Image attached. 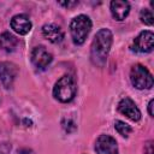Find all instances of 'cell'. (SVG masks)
<instances>
[{
	"label": "cell",
	"mask_w": 154,
	"mask_h": 154,
	"mask_svg": "<svg viewBox=\"0 0 154 154\" xmlns=\"http://www.w3.org/2000/svg\"><path fill=\"white\" fill-rule=\"evenodd\" d=\"M130 12V4L128 1H112L111 2V13L114 19L124 20Z\"/></svg>",
	"instance_id": "12"
},
{
	"label": "cell",
	"mask_w": 154,
	"mask_h": 154,
	"mask_svg": "<svg viewBox=\"0 0 154 154\" xmlns=\"http://www.w3.org/2000/svg\"><path fill=\"white\" fill-rule=\"evenodd\" d=\"M42 34L52 43H59L64 38V32H63L61 28L57 24H53V23L45 24L42 26Z\"/></svg>",
	"instance_id": "11"
},
{
	"label": "cell",
	"mask_w": 154,
	"mask_h": 154,
	"mask_svg": "<svg viewBox=\"0 0 154 154\" xmlns=\"http://www.w3.org/2000/svg\"><path fill=\"white\" fill-rule=\"evenodd\" d=\"M153 105H154V100L152 99L148 103V112H149V116L150 117H154V112H153Z\"/></svg>",
	"instance_id": "17"
},
{
	"label": "cell",
	"mask_w": 154,
	"mask_h": 154,
	"mask_svg": "<svg viewBox=\"0 0 154 154\" xmlns=\"http://www.w3.org/2000/svg\"><path fill=\"white\" fill-rule=\"evenodd\" d=\"M91 29V20L88 16L79 14L70 23V32L75 45H82Z\"/></svg>",
	"instance_id": "2"
},
{
	"label": "cell",
	"mask_w": 154,
	"mask_h": 154,
	"mask_svg": "<svg viewBox=\"0 0 154 154\" xmlns=\"http://www.w3.org/2000/svg\"><path fill=\"white\" fill-rule=\"evenodd\" d=\"M144 153H146V154H153V146H152V142H148V143H147L146 149H144Z\"/></svg>",
	"instance_id": "18"
},
{
	"label": "cell",
	"mask_w": 154,
	"mask_h": 154,
	"mask_svg": "<svg viewBox=\"0 0 154 154\" xmlns=\"http://www.w3.org/2000/svg\"><path fill=\"white\" fill-rule=\"evenodd\" d=\"M59 4L65 7H72V6L78 5V1H59Z\"/></svg>",
	"instance_id": "16"
},
{
	"label": "cell",
	"mask_w": 154,
	"mask_h": 154,
	"mask_svg": "<svg viewBox=\"0 0 154 154\" xmlns=\"http://www.w3.org/2000/svg\"><path fill=\"white\" fill-rule=\"evenodd\" d=\"M18 75V67L13 63L2 61L0 63V79L6 89H10Z\"/></svg>",
	"instance_id": "5"
},
{
	"label": "cell",
	"mask_w": 154,
	"mask_h": 154,
	"mask_svg": "<svg viewBox=\"0 0 154 154\" xmlns=\"http://www.w3.org/2000/svg\"><path fill=\"white\" fill-rule=\"evenodd\" d=\"M76 90H77V87H76L75 79L71 76L65 75L60 79H58V82L54 84L53 95L60 102H70L75 97Z\"/></svg>",
	"instance_id": "3"
},
{
	"label": "cell",
	"mask_w": 154,
	"mask_h": 154,
	"mask_svg": "<svg viewBox=\"0 0 154 154\" xmlns=\"http://www.w3.org/2000/svg\"><path fill=\"white\" fill-rule=\"evenodd\" d=\"M118 111L134 122H138L141 119V112H140L138 107L136 106V103L130 97H123L119 101Z\"/></svg>",
	"instance_id": "8"
},
{
	"label": "cell",
	"mask_w": 154,
	"mask_h": 154,
	"mask_svg": "<svg viewBox=\"0 0 154 154\" xmlns=\"http://www.w3.org/2000/svg\"><path fill=\"white\" fill-rule=\"evenodd\" d=\"M95 150L97 154H118V146L113 137L108 135H101L96 140Z\"/></svg>",
	"instance_id": "9"
},
{
	"label": "cell",
	"mask_w": 154,
	"mask_h": 154,
	"mask_svg": "<svg viewBox=\"0 0 154 154\" xmlns=\"http://www.w3.org/2000/svg\"><path fill=\"white\" fill-rule=\"evenodd\" d=\"M31 22L25 14H16L11 19V28L19 35H26L31 30Z\"/></svg>",
	"instance_id": "10"
},
{
	"label": "cell",
	"mask_w": 154,
	"mask_h": 154,
	"mask_svg": "<svg viewBox=\"0 0 154 154\" xmlns=\"http://www.w3.org/2000/svg\"><path fill=\"white\" fill-rule=\"evenodd\" d=\"M112 42H113V35L108 29H100L95 34L90 47V59L94 65L102 67L106 64Z\"/></svg>",
	"instance_id": "1"
},
{
	"label": "cell",
	"mask_w": 154,
	"mask_h": 154,
	"mask_svg": "<svg viewBox=\"0 0 154 154\" xmlns=\"http://www.w3.org/2000/svg\"><path fill=\"white\" fill-rule=\"evenodd\" d=\"M18 45V40L11 32L5 31L0 35V47L5 52H13Z\"/></svg>",
	"instance_id": "13"
},
{
	"label": "cell",
	"mask_w": 154,
	"mask_h": 154,
	"mask_svg": "<svg viewBox=\"0 0 154 154\" xmlns=\"http://www.w3.org/2000/svg\"><path fill=\"white\" fill-rule=\"evenodd\" d=\"M154 47V35L152 31H142L134 41V49L140 53H149Z\"/></svg>",
	"instance_id": "6"
},
{
	"label": "cell",
	"mask_w": 154,
	"mask_h": 154,
	"mask_svg": "<svg viewBox=\"0 0 154 154\" xmlns=\"http://www.w3.org/2000/svg\"><path fill=\"white\" fill-rule=\"evenodd\" d=\"M19 153H20V154H34L32 150H30V149H22Z\"/></svg>",
	"instance_id": "19"
},
{
	"label": "cell",
	"mask_w": 154,
	"mask_h": 154,
	"mask_svg": "<svg viewBox=\"0 0 154 154\" xmlns=\"http://www.w3.org/2000/svg\"><path fill=\"white\" fill-rule=\"evenodd\" d=\"M114 128H116V130L118 131V134L122 135L123 137H128V136L130 135V132L132 131L131 126L128 125L126 123L122 122V120H116V123H114Z\"/></svg>",
	"instance_id": "14"
},
{
	"label": "cell",
	"mask_w": 154,
	"mask_h": 154,
	"mask_svg": "<svg viewBox=\"0 0 154 154\" xmlns=\"http://www.w3.org/2000/svg\"><path fill=\"white\" fill-rule=\"evenodd\" d=\"M130 79L137 89H150L153 87V76L143 65L137 64L130 71Z\"/></svg>",
	"instance_id": "4"
},
{
	"label": "cell",
	"mask_w": 154,
	"mask_h": 154,
	"mask_svg": "<svg viewBox=\"0 0 154 154\" xmlns=\"http://www.w3.org/2000/svg\"><path fill=\"white\" fill-rule=\"evenodd\" d=\"M140 18H141L142 23H144L147 25H152L153 24V13H152L150 10H147V8L142 10L141 13H140Z\"/></svg>",
	"instance_id": "15"
},
{
	"label": "cell",
	"mask_w": 154,
	"mask_h": 154,
	"mask_svg": "<svg viewBox=\"0 0 154 154\" xmlns=\"http://www.w3.org/2000/svg\"><path fill=\"white\" fill-rule=\"evenodd\" d=\"M53 60L52 54L43 47V46H38L35 47L31 52V61L32 64L38 69V70H43L46 69Z\"/></svg>",
	"instance_id": "7"
}]
</instances>
